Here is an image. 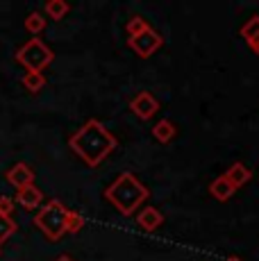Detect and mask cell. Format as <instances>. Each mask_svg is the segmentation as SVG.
I'll use <instances>...</instances> for the list:
<instances>
[{"label": "cell", "mask_w": 259, "mask_h": 261, "mask_svg": "<svg viewBox=\"0 0 259 261\" xmlns=\"http://www.w3.org/2000/svg\"><path fill=\"white\" fill-rule=\"evenodd\" d=\"M68 145H71V150L87 166L96 168L114 152V148H116L118 143H116V137L105 127L100 120L89 118L77 132L71 134Z\"/></svg>", "instance_id": "obj_1"}, {"label": "cell", "mask_w": 259, "mask_h": 261, "mask_svg": "<svg viewBox=\"0 0 259 261\" xmlns=\"http://www.w3.org/2000/svg\"><path fill=\"white\" fill-rule=\"evenodd\" d=\"M148 195H150L148 187L132 173H121L105 189V200H109V204L123 216L137 214V209L146 202Z\"/></svg>", "instance_id": "obj_2"}, {"label": "cell", "mask_w": 259, "mask_h": 261, "mask_svg": "<svg viewBox=\"0 0 259 261\" xmlns=\"http://www.w3.org/2000/svg\"><path fill=\"white\" fill-rule=\"evenodd\" d=\"M66 212L62 200H48L34 216V225L48 241H59L66 234Z\"/></svg>", "instance_id": "obj_3"}, {"label": "cell", "mask_w": 259, "mask_h": 261, "mask_svg": "<svg viewBox=\"0 0 259 261\" xmlns=\"http://www.w3.org/2000/svg\"><path fill=\"white\" fill-rule=\"evenodd\" d=\"M53 59H55V53L41 39H30L25 46H21L16 53V62L28 73H43V68L50 66Z\"/></svg>", "instance_id": "obj_4"}, {"label": "cell", "mask_w": 259, "mask_h": 261, "mask_svg": "<svg viewBox=\"0 0 259 261\" xmlns=\"http://www.w3.org/2000/svg\"><path fill=\"white\" fill-rule=\"evenodd\" d=\"M162 46H164V37L157 32L155 28H148L146 32H141V34H137V37H130L127 39V48L134 50V53H137V57H141V59L152 57V55H155Z\"/></svg>", "instance_id": "obj_5"}, {"label": "cell", "mask_w": 259, "mask_h": 261, "mask_svg": "<svg viewBox=\"0 0 259 261\" xmlns=\"http://www.w3.org/2000/svg\"><path fill=\"white\" fill-rule=\"evenodd\" d=\"M130 112L141 120H150L159 112V100L150 91H141L130 100Z\"/></svg>", "instance_id": "obj_6"}, {"label": "cell", "mask_w": 259, "mask_h": 261, "mask_svg": "<svg viewBox=\"0 0 259 261\" xmlns=\"http://www.w3.org/2000/svg\"><path fill=\"white\" fill-rule=\"evenodd\" d=\"M5 179H7L9 184H12L14 189H23V187H30V184H34V170L28 166V164L18 162L14 164L12 168L5 173Z\"/></svg>", "instance_id": "obj_7"}, {"label": "cell", "mask_w": 259, "mask_h": 261, "mask_svg": "<svg viewBox=\"0 0 259 261\" xmlns=\"http://www.w3.org/2000/svg\"><path fill=\"white\" fill-rule=\"evenodd\" d=\"M134 220H137V225L143 232H155V229H159L164 225V214L155 207H143Z\"/></svg>", "instance_id": "obj_8"}, {"label": "cell", "mask_w": 259, "mask_h": 261, "mask_svg": "<svg viewBox=\"0 0 259 261\" xmlns=\"http://www.w3.org/2000/svg\"><path fill=\"white\" fill-rule=\"evenodd\" d=\"M16 200L18 204H21L23 209H28V212H32V209H39L43 204V193L39 191L34 184H30V187H23L16 191Z\"/></svg>", "instance_id": "obj_9"}, {"label": "cell", "mask_w": 259, "mask_h": 261, "mask_svg": "<svg viewBox=\"0 0 259 261\" xmlns=\"http://www.w3.org/2000/svg\"><path fill=\"white\" fill-rule=\"evenodd\" d=\"M223 175H225V179L232 184L234 189H241V187H246V184L252 179V170L248 168L246 164H241V162H234L232 166L227 168Z\"/></svg>", "instance_id": "obj_10"}, {"label": "cell", "mask_w": 259, "mask_h": 261, "mask_svg": "<svg viewBox=\"0 0 259 261\" xmlns=\"http://www.w3.org/2000/svg\"><path fill=\"white\" fill-rule=\"evenodd\" d=\"M239 34L243 37V41L248 43V48L259 57V16H250L246 23L241 25Z\"/></svg>", "instance_id": "obj_11"}, {"label": "cell", "mask_w": 259, "mask_h": 261, "mask_svg": "<svg viewBox=\"0 0 259 261\" xmlns=\"http://www.w3.org/2000/svg\"><path fill=\"white\" fill-rule=\"evenodd\" d=\"M234 191H237V189L227 182L225 175H218V177L209 184V193H212V198L218 200V202H227V200L234 195Z\"/></svg>", "instance_id": "obj_12"}, {"label": "cell", "mask_w": 259, "mask_h": 261, "mask_svg": "<svg viewBox=\"0 0 259 261\" xmlns=\"http://www.w3.org/2000/svg\"><path fill=\"white\" fill-rule=\"evenodd\" d=\"M177 134V127L173 125V120L168 118H162L155 123V127H152V137H155V141L159 143H171L173 139H175Z\"/></svg>", "instance_id": "obj_13"}, {"label": "cell", "mask_w": 259, "mask_h": 261, "mask_svg": "<svg viewBox=\"0 0 259 261\" xmlns=\"http://www.w3.org/2000/svg\"><path fill=\"white\" fill-rule=\"evenodd\" d=\"M68 12H71V5L64 3V0H48L46 3V16L53 21H62Z\"/></svg>", "instance_id": "obj_14"}, {"label": "cell", "mask_w": 259, "mask_h": 261, "mask_svg": "<svg viewBox=\"0 0 259 261\" xmlns=\"http://www.w3.org/2000/svg\"><path fill=\"white\" fill-rule=\"evenodd\" d=\"M21 84L30 93H39L43 87H46V75L43 73H25L21 80Z\"/></svg>", "instance_id": "obj_15"}, {"label": "cell", "mask_w": 259, "mask_h": 261, "mask_svg": "<svg viewBox=\"0 0 259 261\" xmlns=\"http://www.w3.org/2000/svg\"><path fill=\"white\" fill-rule=\"evenodd\" d=\"M25 30L30 34H34V39H37V34H41L43 30H46V18H43L41 12H32L28 14L25 18Z\"/></svg>", "instance_id": "obj_16"}, {"label": "cell", "mask_w": 259, "mask_h": 261, "mask_svg": "<svg viewBox=\"0 0 259 261\" xmlns=\"http://www.w3.org/2000/svg\"><path fill=\"white\" fill-rule=\"evenodd\" d=\"M150 28L148 25V21L143 16H132L127 21V25H125V32H127V39L130 37H137V34H141V32H146V30Z\"/></svg>", "instance_id": "obj_17"}, {"label": "cell", "mask_w": 259, "mask_h": 261, "mask_svg": "<svg viewBox=\"0 0 259 261\" xmlns=\"http://www.w3.org/2000/svg\"><path fill=\"white\" fill-rule=\"evenodd\" d=\"M82 227H84L82 214H80V212H73V209H68V212H66V234H77Z\"/></svg>", "instance_id": "obj_18"}, {"label": "cell", "mask_w": 259, "mask_h": 261, "mask_svg": "<svg viewBox=\"0 0 259 261\" xmlns=\"http://www.w3.org/2000/svg\"><path fill=\"white\" fill-rule=\"evenodd\" d=\"M14 232H16V223L9 216H0V245L9 237H14Z\"/></svg>", "instance_id": "obj_19"}, {"label": "cell", "mask_w": 259, "mask_h": 261, "mask_svg": "<svg viewBox=\"0 0 259 261\" xmlns=\"http://www.w3.org/2000/svg\"><path fill=\"white\" fill-rule=\"evenodd\" d=\"M12 214H14V198L0 195V216H9L12 218Z\"/></svg>", "instance_id": "obj_20"}, {"label": "cell", "mask_w": 259, "mask_h": 261, "mask_svg": "<svg viewBox=\"0 0 259 261\" xmlns=\"http://www.w3.org/2000/svg\"><path fill=\"white\" fill-rule=\"evenodd\" d=\"M55 261H73L71 257H68V254H62V257H57V259H55Z\"/></svg>", "instance_id": "obj_21"}, {"label": "cell", "mask_w": 259, "mask_h": 261, "mask_svg": "<svg viewBox=\"0 0 259 261\" xmlns=\"http://www.w3.org/2000/svg\"><path fill=\"white\" fill-rule=\"evenodd\" d=\"M225 261H243V259H239V257H227Z\"/></svg>", "instance_id": "obj_22"}]
</instances>
